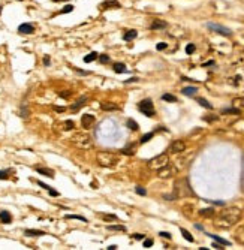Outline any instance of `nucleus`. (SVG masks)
Listing matches in <instances>:
<instances>
[{"label":"nucleus","mask_w":244,"mask_h":250,"mask_svg":"<svg viewBox=\"0 0 244 250\" xmlns=\"http://www.w3.org/2000/svg\"><path fill=\"white\" fill-rule=\"evenodd\" d=\"M102 219H105V220H108V222H114V220H117V216L115 214H101Z\"/></svg>","instance_id":"36"},{"label":"nucleus","mask_w":244,"mask_h":250,"mask_svg":"<svg viewBox=\"0 0 244 250\" xmlns=\"http://www.w3.org/2000/svg\"><path fill=\"white\" fill-rule=\"evenodd\" d=\"M106 249L108 250H117V244H111V246H108Z\"/></svg>","instance_id":"53"},{"label":"nucleus","mask_w":244,"mask_h":250,"mask_svg":"<svg viewBox=\"0 0 244 250\" xmlns=\"http://www.w3.org/2000/svg\"><path fill=\"white\" fill-rule=\"evenodd\" d=\"M94 115H92V114H84L83 117H81V124H83V127L84 129H90L92 127V124L94 123Z\"/></svg>","instance_id":"8"},{"label":"nucleus","mask_w":244,"mask_h":250,"mask_svg":"<svg viewBox=\"0 0 244 250\" xmlns=\"http://www.w3.org/2000/svg\"><path fill=\"white\" fill-rule=\"evenodd\" d=\"M20 115H21L23 118H25V117L29 115V111L25 109V106H23V109H21V112H20Z\"/></svg>","instance_id":"49"},{"label":"nucleus","mask_w":244,"mask_h":250,"mask_svg":"<svg viewBox=\"0 0 244 250\" xmlns=\"http://www.w3.org/2000/svg\"><path fill=\"white\" fill-rule=\"evenodd\" d=\"M136 36H138V32L132 29V30H126V33L123 35V39L129 42V41H133V39H135V38H136Z\"/></svg>","instance_id":"22"},{"label":"nucleus","mask_w":244,"mask_h":250,"mask_svg":"<svg viewBox=\"0 0 244 250\" xmlns=\"http://www.w3.org/2000/svg\"><path fill=\"white\" fill-rule=\"evenodd\" d=\"M166 27H168V23L163 21V20H154L151 24H150V29L151 30H163Z\"/></svg>","instance_id":"12"},{"label":"nucleus","mask_w":244,"mask_h":250,"mask_svg":"<svg viewBox=\"0 0 244 250\" xmlns=\"http://www.w3.org/2000/svg\"><path fill=\"white\" fill-rule=\"evenodd\" d=\"M65 219H67V220H70V219H75V220L87 222V219H85V217H83V216H78V214H67V216H65Z\"/></svg>","instance_id":"33"},{"label":"nucleus","mask_w":244,"mask_h":250,"mask_svg":"<svg viewBox=\"0 0 244 250\" xmlns=\"http://www.w3.org/2000/svg\"><path fill=\"white\" fill-rule=\"evenodd\" d=\"M210 238H213L216 243H220V244H223V246H231V241H228V240H225V238H222V237H219V235H214V234H207Z\"/></svg>","instance_id":"21"},{"label":"nucleus","mask_w":244,"mask_h":250,"mask_svg":"<svg viewBox=\"0 0 244 250\" xmlns=\"http://www.w3.org/2000/svg\"><path fill=\"white\" fill-rule=\"evenodd\" d=\"M126 126H127V127H129L130 130H133V132H136V130L139 129L138 123H136L133 118H127V120H126Z\"/></svg>","instance_id":"25"},{"label":"nucleus","mask_w":244,"mask_h":250,"mask_svg":"<svg viewBox=\"0 0 244 250\" xmlns=\"http://www.w3.org/2000/svg\"><path fill=\"white\" fill-rule=\"evenodd\" d=\"M132 238H133V240H138V241H142L144 238H145V235H144V234H133Z\"/></svg>","instance_id":"43"},{"label":"nucleus","mask_w":244,"mask_h":250,"mask_svg":"<svg viewBox=\"0 0 244 250\" xmlns=\"http://www.w3.org/2000/svg\"><path fill=\"white\" fill-rule=\"evenodd\" d=\"M166 47H168V43H165V42H159L157 45H156V50H157V51H162V50H165Z\"/></svg>","instance_id":"44"},{"label":"nucleus","mask_w":244,"mask_h":250,"mask_svg":"<svg viewBox=\"0 0 244 250\" xmlns=\"http://www.w3.org/2000/svg\"><path fill=\"white\" fill-rule=\"evenodd\" d=\"M34 169H36V172L41 174V175H45L48 178H54V171L50 169V168H34Z\"/></svg>","instance_id":"16"},{"label":"nucleus","mask_w":244,"mask_h":250,"mask_svg":"<svg viewBox=\"0 0 244 250\" xmlns=\"http://www.w3.org/2000/svg\"><path fill=\"white\" fill-rule=\"evenodd\" d=\"M108 231H120V232H126V228L123 225H108L106 226Z\"/></svg>","instance_id":"27"},{"label":"nucleus","mask_w":244,"mask_h":250,"mask_svg":"<svg viewBox=\"0 0 244 250\" xmlns=\"http://www.w3.org/2000/svg\"><path fill=\"white\" fill-rule=\"evenodd\" d=\"M207 29L211 30V32L219 33V35H223V36H231L232 35L231 29H228V27H225V26H220V24H216V23H207Z\"/></svg>","instance_id":"6"},{"label":"nucleus","mask_w":244,"mask_h":250,"mask_svg":"<svg viewBox=\"0 0 244 250\" xmlns=\"http://www.w3.org/2000/svg\"><path fill=\"white\" fill-rule=\"evenodd\" d=\"M87 100H88V97H87V96H83V97H81L79 100H76L74 105H70V109H72L74 112H76L78 109H79V108H83V106H84Z\"/></svg>","instance_id":"15"},{"label":"nucleus","mask_w":244,"mask_h":250,"mask_svg":"<svg viewBox=\"0 0 244 250\" xmlns=\"http://www.w3.org/2000/svg\"><path fill=\"white\" fill-rule=\"evenodd\" d=\"M235 240L240 244H244V226H241L240 229H237L235 232Z\"/></svg>","instance_id":"24"},{"label":"nucleus","mask_w":244,"mask_h":250,"mask_svg":"<svg viewBox=\"0 0 244 250\" xmlns=\"http://www.w3.org/2000/svg\"><path fill=\"white\" fill-rule=\"evenodd\" d=\"M60 96H61V97H65V99H67V97L70 96V92H67V93L66 92H63V93H60Z\"/></svg>","instance_id":"52"},{"label":"nucleus","mask_w":244,"mask_h":250,"mask_svg":"<svg viewBox=\"0 0 244 250\" xmlns=\"http://www.w3.org/2000/svg\"><path fill=\"white\" fill-rule=\"evenodd\" d=\"M196 92H198V87H184L183 90H181V93L184 96H195L196 95Z\"/></svg>","instance_id":"23"},{"label":"nucleus","mask_w":244,"mask_h":250,"mask_svg":"<svg viewBox=\"0 0 244 250\" xmlns=\"http://www.w3.org/2000/svg\"><path fill=\"white\" fill-rule=\"evenodd\" d=\"M180 232L183 234V237H184V238H186V240H187L189 243H193V241H195V238L192 237V234L189 232L187 229H184V228H180Z\"/></svg>","instance_id":"28"},{"label":"nucleus","mask_w":244,"mask_h":250,"mask_svg":"<svg viewBox=\"0 0 244 250\" xmlns=\"http://www.w3.org/2000/svg\"><path fill=\"white\" fill-rule=\"evenodd\" d=\"M157 174H159V177L160 178H168V177H171L172 174H174V169L169 166V163L166 165V166H163L162 169H159L157 171Z\"/></svg>","instance_id":"13"},{"label":"nucleus","mask_w":244,"mask_h":250,"mask_svg":"<svg viewBox=\"0 0 244 250\" xmlns=\"http://www.w3.org/2000/svg\"><path fill=\"white\" fill-rule=\"evenodd\" d=\"M199 214L204 216V217H211V216H214V210L213 208H204V210H199Z\"/></svg>","instance_id":"31"},{"label":"nucleus","mask_w":244,"mask_h":250,"mask_svg":"<svg viewBox=\"0 0 244 250\" xmlns=\"http://www.w3.org/2000/svg\"><path fill=\"white\" fill-rule=\"evenodd\" d=\"M174 195H175V198H180V196H192L193 195V192H192V189H190V186H189V181L186 180V178H183V180H178L177 183H175V189H174Z\"/></svg>","instance_id":"3"},{"label":"nucleus","mask_w":244,"mask_h":250,"mask_svg":"<svg viewBox=\"0 0 244 250\" xmlns=\"http://www.w3.org/2000/svg\"><path fill=\"white\" fill-rule=\"evenodd\" d=\"M96 160L101 166H106V168L118 163V157L114 153H110V151H99L96 156Z\"/></svg>","instance_id":"2"},{"label":"nucleus","mask_w":244,"mask_h":250,"mask_svg":"<svg viewBox=\"0 0 244 250\" xmlns=\"http://www.w3.org/2000/svg\"><path fill=\"white\" fill-rule=\"evenodd\" d=\"M112 70H114L115 74H124V72H127V68H126V65H124V63L118 61V63H114Z\"/></svg>","instance_id":"17"},{"label":"nucleus","mask_w":244,"mask_h":250,"mask_svg":"<svg viewBox=\"0 0 244 250\" xmlns=\"http://www.w3.org/2000/svg\"><path fill=\"white\" fill-rule=\"evenodd\" d=\"M63 126H65V129L66 130H70V129H74V126H75V124H74V121L67 120V121H65V124H63Z\"/></svg>","instance_id":"42"},{"label":"nucleus","mask_w":244,"mask_h":250,"mask_svg":"<svg viewBox=\"0 0 244 250\" xmlns=\"http://www.w3.org/2000/svg\"><path fill=\"white\" fill-rule=\"evenodd\" d=\"M50 63H51L50 57H48V56H45V57H43V65H45V66H50Z\"/></svg>","instance_id":"50"},{"label":"nucleus","mask_w":244,"mask_h":250,"mask_svg":"<svg viewBox=\"0 0 244 250\" xmlns=\"http://www.w3.org/2000/svg\"><path fill=\"white\" fill-rule=\"evenodd\" d=\"M135 192H136L138 195H141V196H145V195H147V190L144 189V187H141V186H136V187H135Z\"/></svg>","instance_id":"39"},{"label":"nucleus","mask_w":244,"mask_h":250,"mask_svg":"<svg viewBox=\"0 0 244 250\" xmlns=\"http://www.w3.org/2000/svg\"><path fill=\"white\" fill-rule=\"evenodd\" d=\"M162 99L163 100H166V102H177V97L174 95H171V93H165V95H162Z\"/></svg>","instance_id":"32"},{"label":"nucleus","mask_w":244,"mask_h":250,"mask_svg":"<svg viewBox=\"0 0 244 250\" xmlns=\"http://www.w3.org/2000/svg\"><path fill=\"white\" fill-rule=\"evenodd\" d=\"M52 2H56V3H59V2H66V0H52Z\"/></svg>","instance_id":"56"},{"label":"nucleus","mask_w":244,"mask_h":250,"mask_svg":"<svg viewBox=\"0 0 244 250\" xmlns=\"http://www.w3.org/2000/svg\"><path fill=\"white\" fill-rule=\"evenodd\" d=\"M74 11V5H66L65 8L60 11V14H69V12H72Z\"/></svg>","instance_id":"37"},{"label":"nucleus","mask_w":244,"mask_h":250,"mask_svg":"<svg viewBox=\"0 0 244 250\" xmlns=\"http://www.w3.org/2000/svg\"><path fill=\"white\" fill-rule=\"evenodd\" d=\"M213 65H214V61H213V60H210V61H207V63H204L202 66H213Z\"/></svg>","instance_id":"55"},{"label":"nucleus","mask_w":244,"mask_h":250,"mask_svg":"<svg viewBox=\"0 0 244 250\" xmlns=\"http://www.w3.org/2000/svg\"><path fill=\"white\" fill-rule=\"evenodd\" d=\"M74 70H75L76 74H79V75H90V72H88V70H83V69H76V68H74Z\"/></svg>","instance_id":"46"},{"label":"nucleus","mask_w":244,"mask_h":250,"mask_svg":"<svg viewBox=\"0 0 244 250\" xmlns=\"http://www.w3.org/2000/svg\"><path fill=\"white\" fill-rule=\"evenodd\" d=\"M97 59H99V61H101V63H110V60H111L108 54H102V56H99Z\"/></svg>","instance_id":"38"},{"label":"nucleus","mask_w":244,"mask_h":250,"mask_svg":"<svg viewBox=\"0 0 244 250\" xmlns=\"http://www.w3.org/2000/svg\"><path fill=\"white\" fill-rule=\"evenodd\" d=\"M0 15H2V6H0Z\"/></svg>","instance_id":"57"},{"label":"nucleus","mask_w":244,"mask_h":250,"mask_svg":"<svg viewBox=\"0 0 244 250\" xmlns=\"http://www.w3.org/2000/svg\"><path fill=\"white\" fill-rule=\"evenodd\" d=\"M20 2H23V0H20Z\"/></svg>","instance_id":"58"},{"label":"nucleus","mask_w":244,"mask_h":250,"mask_svg":"<svg viewBox=\"0 0 244 250\" xmlns=\"http://www.w3.org/2000/svg\"><path fill=\"white\" fill-rule=\"evenodd\" d=\"M222 114H241V111L238 108H226L222 111Z\"/></svg>","instance_id":"35"},{"label":"nucleus","mask_w":244,"mask_h":250,"mask_svg":"<svg viewBox=\"0 0 244 250\" xmlns=\"http://www.w3.org/2000/svg\"><path fill=\"white\" fill-rule=\"evenodd\" d=\"M24 235H27V237H42V235H45V232L39 231V229H25Z\"/></svg>","instance_id":"19"},{"label":"nucleus","mask_w":244,"mask_h":250,"mask_svg":"<svg viewBox=\"0 0 244 250\" xmlns=\"http://www.w3.org/2000/svg\"><path fill=\"white\" fill-rule=\"evenodd\" d=\"M241 219V210L237 207H229L222 210L217 217H216V226L220 228V229H228L231 228L232 225H235L237 222H240Z\"/></svg>","instance_id":"1"},{"label":"nucleus","mask_w":244,"mask_h":250,"mask_svg":"<svg viewBox=\"0 0 244 250\" xmlns=\"http://www.w3.org/2000/svg\"><path fill=\"white\" fill-rule=\"evenodd\" d=\"M9 172H11V171H0V180H8Z\"/></svg>","instance_id":"45"},{"label":"nucleus","mask_w":244,"mask_h":250,"mask_svg":"<svg viewBox=\"0 0 244 250\" xmlns=\"http://www.w3.org/2000/svg\"><path fill=\"white\" fill-rule=\"evenodd\" d=\"M172 153H181V151H184L186 150V144L183 142V141H174L172 144H171V148H169Z\"/></svg>","instance_id":"10"},{"label":"nucleus","mask_w":244,"mask_h":250,"mask_svg":"<svg viewBox=\"0 0 244 250\" xmlns=\"http://www.w3.org/2000/svg\"><path fill=\"white\" fill-rule=\"evenodd\" d=\"M121 154H127V156H133L135 154V145H129L121 148Z\"/></svg>","instance_id":"29"},{"label":"nucleus","mask_w":244,"mask_h":250,"mask_svg":"<svg viewBox=\"0 0 244 250\" xmlns=\"http://www.w3.org/2000/svg\"><path fill=\"white\" fill-rule=\"evenodd\" d=\"M195 50H196V47H195L193 43H189V45L186 47V52H187V54H193Z\"/></svg>","instance_id":"40"},{"label":"nucleus","mask_w":244,"mask_h":250,"mask_svg":"<svg viewBox=\"0 0 244 250\" xmlns=\"http://www.w3.org/2000/svg\"><path fill=\"white\" fill-rule=\"evenodd\" d=\"M138 109L139 112H142L144 115L147 117H154L156 115V111H154V105H153L151 99H144L138 104Z\"/></svg>","instance_id":"5"},{"label":"nucleus","mask_w":244,"mask_h":250,"mask_svg":"<svg viewBox=\"0 0 244 250\" xmlns=\"http://www.w3.org/2000/svg\"><path fill=\"white\" fill-rule=\"evenodd\" d=\"M74 142L79 148H88V147L92 145V138L88 135H76L75 138H74Z\"/></svg>","instance_id":"7"},{"label":"nucleus","mask_w":244,"mask_h":250,"mask_svg":"<svg viewBox=\"0 0 244 250\" xmlns=\"http://www.w3.org/2000/svg\"><path fill=\"white\" fill-rule=\"evenodd\" d=\"M196 102L201 105V106H204V108H207V109H213V105L207 100V99H204V97H196Z\"/></svg>","instance_id":"26"},{"label":"nucleus","mask_w":244,"mask_h":250,"mask_svg":"<svg viewBox=\"0 0 244 250\" xmlns=\"http://www.w3.org/2000/svg\"><path fill=\"white\" fill-rule=\"evenodd\" d=\"M153 136H154V132H148V133L142 135V138H141V144H145V142H148V141H150Z\"/></svg>","instance_id":"34"},{"label":"nucleus","mask_w":244,"mask_h":250,"mask_svg":"<svg viewBox=\"0 0 244 250\" xmlns=\"http://www.w3.org/2000/svg\"><path fill=\"white\" fill-rule=\"evenodd\" d=\"M97 57H99V54L93 51V52H90V54H87V56H85V57H84V61H85V63H90V61H94L96 59H97Z\"/></svg>","instance_id":"30"},{"label":"nucleus","mask_w":244,"mask_h":250,"mask_svg":"<svg viewBox=\"0 0 244 250\" xmlns=\"http://www.w3.org/2000/svg\"><path fill=\"white\" fill-rule=\"evenodd\" d=\"M33 32H34V27L30 23H24V24H21L18 27V33H21V35H32Z\"/></svg>","instance_id":"11"},{"label":"nucleus","mask_w":244,"mask_h":250,"mask_svg":"<svg viewBox=\"0 0 244 250\" xmlns=\"http://www.w3.org/2000/svg\"><path fill=\"white\" fill-rule=\"evenodd\" d=\"M168 163H169L168 154L166 153H162V154L156 156V157H153V159L148 160V168L150 169H154V171H159V169H162L163 166H166Z\"/></svg>","instance_id":"4"},{"label":"nucleus","mask_w":244,"mask_h":250,"mask_svg":"<svg viewBox=\"0 0 244 250\" xmlns=\"http://www.w3.org/2000/svg\"><path fill=\"white\" fill-rule=\"evenodd\" d=\"M38 186H41L42 189L48 190V193H50L51 196H59V195H60V193H59V192H57V190L51 189V186H48V184H45V183H42V181H38Z\"/></svg>","instance_id":"18"},{"label":"nucleus","mask_w":244,"mask_h":250,"mask_svg":"<svg viewBox=\"0 0 244 250\" xmlns=\"http://www.w3.org/2000/svg\"><path fill=\"white\" fill-rule=\"evenodd\" d=\"M99 8L101 9H120L121 5H120V2H117V0H105L103 3H101Z\"/></svg>","instance_id":"9"},{"label":"nucleus","mask_w":244,"mask_h":250,"mask_svg":"<svg viewBox=\"0 0 244 250\" xmlns=\"http://www.w3.org/2000/svg\"><path fill=\"white\" fill-rule=\"evenodd\" d=\"M136 81H139V78L132 77V78H129V79H126V81H124V84H130V83H136Z\"/></svg>","instance_id":"47"},{"label":"nucleus","mask_w":244,"mask_h":250,"mask_svg":"<svg viewBox=\"0 0 244 250\" xmlns=\"http://www.w3.org/2000/svg\"><path fill=\"white\" fill-rule=\"evenodd\" d=\"M213 247H214V249H223V244H220V243H214V244H213Z\"/></svg>","instance_id":"51"},{"label":"nucleus","mask_w":244,"mask_h":250,"mask_svg":"<svg viewBox=\"0 0 244 250\" xmlns=\"http://www.w3.org/2000/svg\"><path fill=\"white\" fill-rule=\"evenodd\" d=\"M101 109L102 111H117L118 106L115 104H112V102H105V104L101 105Z\"/></svg>","instance_id":"20"},{"label":"nucleus","mask_w":244,"mask_h":250,"mask_svg":"<svg viewBox=\"0 0 244 250\" xmlns=\"http://www.w3.org/2000/svg\"><path fill=\"white\" fill-rule=\"evenodd\" d=\"M142 241H144V247H145V249H150V247L153 246V240H151V238H144Z\"/></svg>","instance_id":"41"},{"label":"nucleus","mask_w":244,"mask_h":250,"mask_svg":"<svg viewBox=\"0 0 244 250\" xmlns=\"http://www.w3.org/2000/svg\"><path fill=\"white\" fill-rule=\"evenodd\" d=\"M54 109H56L57 112H63V111H65V108H61V106H54Z\"/></svg>","instance_id":"54"},{"label":"nucleus","mask_w":244,"mask_h":250,"mask_svg":"<svg viewBox=\"0 0 244 250\" xmlns=\"http://www.w3.org/2000/svg\"><path fill=\"white\" fill-rule=\"evenodd\" d=\"M0 222L5 225H8L12 222V216H11V213L9 211H6V210H0Z\"/></svg>","instance_id":"14"},{"label":"nucleus","mask_w":244,"mask_h":250,"mask_svg":"<svg viewBox=\"0 0 244 250\" xmlns=\"http://www.w3.org/2000/svg\"><path fill=\"white\" fill-rule=\"evenodd\" d=\"M159 235L162 237V238H168V240H171V238H172V237H171V234H169V232H163V231H162V232H159Z\"/></svg>","instance_id":"48"}]
</instances>
